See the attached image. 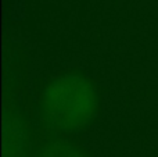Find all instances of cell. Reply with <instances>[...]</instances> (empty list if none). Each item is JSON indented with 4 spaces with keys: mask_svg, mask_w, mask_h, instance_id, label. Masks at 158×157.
<instances>
[{
    "mask_svg": "<svg viewBox=\"0 0 158 157\" xmlns=\"http://www.w3.org/2000/svg\"><path fill=\"white\" fill-rule=\"evenodd\" d=\"M36 157H86L75 143L64 138H56L42 145Z\"/></svg>",
    "mask_w": 158,
    "mask_h": 157,
    "instance_id": "3",
    "label": "cell"
},
{
    "mask_svg": "<svg viewBox=\"0 0 158 157\" xmlns=\"http://www.w3.org/2000/svg\"><path fill=\"white\" fill-rule=\"evenodd\" d=\"M27 156L28 136L24 120L15 111H6L3 120V157Z\"/></svg>",
    "mask_w": 158,
    "mask_h": 157,
    "instance_id": "2",
    "label": "cell"
},
{
    "mask_svg": "<svg viewBox=\"0 0 158 157\" xmlns=\"http://www.w3.org/2000/svg\"><path fill=\"white\" fill-rule=\"evenodd\" d=\"M98 110L94 85L85 75L68 72L52 79L39 97V116L46 128L74 134L89 127Z\"/></svg>",
    "mask_w": 158,
    "mask_h": 157,
    "instance_id": "1",
    "label": "cell"
}]
</instances>
